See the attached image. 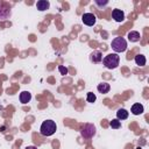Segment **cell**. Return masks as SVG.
<instances>
[{
  "mask_svg": "<svg viewBox=\"0 0 149 149\" xmlns=\"http://www.w3.org/2000/svg\"><path fill=\"white\" fill-rule=\"evenodd\" d=\"M56 129H57L56 122L52 120H47V121H43V123L41 125L40 133L43 136H51L56 132Z\"/></svg>",
  "mask_w": 149,
  "mask_h": 149,
  "instance_id": "1",
  "label": "cell"
},
{
  "mask_svg": "<svg viewBox=\"0 0 149 149\" xmlns=\"http://www.w3.org/2000/svg\"><path fill=\"white\" fill-rule=\"evenodd\" d=\"M120 63V57L118 54H108L107 56H105L102 58V64L107 68V69H115L118 68Z\"/></svg>",
  "mask_w": 149,
  "mask_h": 149,
  "instance_id": "2",
  "label": "cell"
},
{
  "mask_svg": "<svg viewBox=\"0 0 149 149\" xmlns=\"http://www.w3.org/2000/svg\"><path fill=\"white\" fill-rule=\"evenodd\" d=\"M111 47H112V49L115 51V54H118V52H123V51H126V49H127V41H126L123 37L118 36V37H115V38L112 41Z\"/></svg>",
  "mask_w": 149,
  "mask_h": 149,
  "instance_id": "3",
  "label": "cell"
},
{
  "mask_svg": "<svg viewBox=\"0 0 149 149\" xmlns=\"http://www.w3.org/2000/svg\"><path fill=\"white\" fill-rule=\"evenodd\" d=\"M80 134L84 139H91L94 134H95V127L91 123H86L81 127L80 129Z\"/></svg>",
  "mask_w": 149,
  "mask_h": 149,
  "instance_id": "4",
  "label": "cell"
},
{
  "mask_svg": "<svg viewBox=\"0 0 149 149\" xmlns=\"http://www.w3.org/2000/svg\"><path fill=\"white\" fill-rule=\"evenodd\" d=\"M81 21H83L84 24L91 27V26H93V24L95 23L97 17H95V15H94L93 13H84V14L81 15Z\"/></svg>",
  "mask_w": 149,
  "mask_h": 149,
  "instance_id": "5",
  "label": "cell"
},
{
  "mask_svg": "<svg viewBox=\"0 0 149 149\" xmlns=\"http://www.w3.org/2000/svg\"><path fill=\"white\" fill-rule=\"evenodd\" d=\"M112 17H113L114 21H116V22H122V21L125 20V13H123L121 9L115 8V9H113V12H112Z\"/></svg>",
  "mask_w": 149,
  "mask_h": 149,
  "instance_id": "6",
  "label": "cell"
},
{
  "mask_svg": "<svg viewBox=\"0 0 149 149\" xmlns=\"http://www.w3.org/2000/svg\"><path fill=\"white\" fill-rule=\"evenodd\" d=\"M90 61L92 63H100V62H102V54H101V51H99V50L92 51L91 55H90Z\"/></svg>",
  "mask_w": 149,
  "mask_h": 149,
  "instance_id": "7",
  "label": "cell"
},
{
  "mask_svg": "<svg viewBox=\"0 0 149 149\" xmlns=\"http://www.w3.org/2000/svg\"><path fill=\"white\" fill-rule=\"evenodd\" d=\"M36 7H37L38 10L43 12V10L49 9V7H50V2H49L48 0H40V1L36 2Z\"/></svg>",
  "mask_w": 149,
  "mask_h": 149,
  "instance_id": "8",
  "label": "cell"
},
{
  "mask_svg": "<svg viewBox=\"0 0 149 149\" xmlns=\"http://www.w3.org/2000/svg\"><path fill=\"white\" fill-rule=\"evenodd\" d=\"M143 111H144V108H143V106L141 105V104H134L133 106H132V108H130V112L134 114V115H140V114H142L143 113Z\"/></svg>",
  "mask_w": 149,
  "mask_h": 149,
  "instance_id": "9",
  "label": "cell"
},
{
  "mask_svg": "<svg viewBox=\"0 0 149 149\" xmlns=\"http://www.w3.org/2000/svg\"><path fill=\"white\" fill-rule=\"evenodd\" d=\"M127 37H128V40H129L130 42H137V41H140L141 35H140L139 31H136V30H132V31L128 33Z\"/></svg>",
  "mask_w": 149,
  "mask_h": 149,
  "instance_id": "10",
  "label": "cell"
},
{
  "mask_svg": "<svg viewBox=\"0 0 149 149\" xmlns=\"http://www.w3.org/2000/svg\"><path fill=\"white\" fill-rule=\"evenodd\" d=\"M31 99V94L28 92V91H23L20 93V101L22 104H28Z\"/></svg>",
  "mask_w": 149,
  "mask_h": 149,
  "instance_id": "11",
  "label": "cell"
},
{
  "mask_svg": "<svg viewBox=\"0 0 149 149\" xmlns=\"http://www.w3.org/2000/svg\"><path fill=\"white\" fill-rule=\"evenodd\" d=\"M97 88H98V91H99L100 93H107V92L111 90V86H109V84H108V83L102 81V83L98 84Z\"/></svg>",
  "mask_w": 149,
  "mask_h": 149,
  "instance_id": "12",
  "label": "cell"
},
{
  "mask_svg": "<svg viewBox=\"0 0 149 149\" xmlns=\"http://www.w3.org/2000/svg\"><path fill=\"white\" fill-rule=\"evenodd\" d=\"M128 118V112H127V109H125V108H120V109H118V112H116V119L120 121V120H126Z\"/></svg>",
  "mask_w": 149,
  "mask_h": 149,
  "instance_id": "13",
  "label": "cell"
},
{
  "mask_svg": "<svg viewBox=\"0 0 149 149\" xmlns=\"http://www.w3.org/2000/svg\"><path fill=\"white\" fill-rule=\"evenodd\" d=\"M146 62H147V59H146V57H144L143 55L139 54V55L135 56V63H136L137 65L143 66V65H146Z\"/></svg>",
  "mask_w": 149,
  "mask_h": 149,
  "instance_id": "14",
  "label": "cell"
},
{
  "mask_svg": "<svg viewBox=\"0 0 149 149\" xmlns=\"http://www.w3.org/2000/svg\"><path fill=\"white\" fill-rule=\"evenodd\" d=\"M109 126L114 129H119L121 127V121H119L118 119H113L111 122H109Z\"/></svg>",
  "mask_w": 149,
  "mask_h": 149,
  "instance_id": "15",
  "label": "cell"
},
{
  "mask_svg": "<svg viewBox=\"0 0 149 149\" xmlns=\"http://www.w3.org/2000/svg\"><path fill=\"white\" fill-rule=\"evenodd\" d=\"M86 100H87L88 102H94V101L97 100V97H95V94H94V93L88 92V93H87V95H86Z\"/></svg>",
  "mask_w": 149,
  "mask_h": 149,
  "instance_id": "16",
  "label": "cell"
},
{
  "mask_svg": "<svg viewBox=\"0 0 149 149\" xmlns=\"http://www.w3.org/2000/svg\"><path fill=\"white\" fill-rule=\"evenodd\" d=\"M58 71L61 72V74H66L68 73V69L65 66H63V65H59L58 66Z\"/></svg>",
  "mask_w": 149,
  "mask_h": 149,
  "instance_id": "17",
  "label": "cell"
},
{
  "mask_svg": "<svg viewBox=\"0 0 149 149\" xmlns=\"http://www.w3.org/2000/svg\"><path fill=\"white\" fill-rule=\"evenodd\" d=\"M26 149H37V148L34 146H28V147H26Z\"/></svg>",
  "mask_w": 149,
  "mask_h": 149,
  "instance_id": "18",
  "label": "cell"
},
{
  "mask_svg": "<svg viewBox=\"0 0 149 149\" xmlns=\"http://www.w3.org/2000/svg\"><path fill=\"white\" fill-rule=\"evenodd\" d=\"M136 149H141V148H140V147H137V148H136Z\"/></svg>",
  "mask_w": 149,
  "mask_h": 149,
  "instance_id": "19",
  "label": "cell"
}]
</instances>
